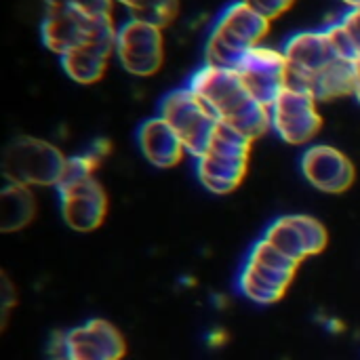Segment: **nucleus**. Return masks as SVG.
<instances>
[{
  "label": "nucleus",
  "instance_id": "25",
  "mask_svg": "<svg viewBox=\"0 0 360 360\" xmlns=\"http://www.w3.org/2000/svg\"><path fill=\"white\" fill-rule=\"evenodd\" d=\"M354 76H356V80H354V99L360 105V57L354 61Z\"/></svg>",
  "mask_w": 360,
  "mask_h": 360
},
{
  "label": "nucleus",
  "instance_id": "17",
  "mask_svg": "<svg viewBox=\"0 0 360 360\" xmlns=\"http://www.w3.org/2000/svg\"><path fill=\"white\" fill-rule=\"evenodd\" d=\"M245 266H249L253 272H257L259 276H264L266 281L283 287V289H289L295 274H297V268L300 264H295L293 259H289L287 255H283L276 247H272L266 238H259L251 251L247 253Z\"/></svg>",
  "mask_w": 360,
  "mask_h": 360
},
{
  "label": "nucleus",
  "instance_id": "6",
  "mask_svg": "<svg viewBox=\"0 0 360 360\" xmlns=\"http://www.w3.org/2000/svg\"><path fill=\"white\" fill-rule=\"evenodd\" d=\"M186 84L207 103V108L221 122H232L253 101H257L247 91L240 74L232 68L202 63L198 70L192 72Z\"/></svg>",
  "mask_w": 360,
  "mask_h": 360
},
{
  "label": "nucleus",
  "instance_id": "12",
  "mask_svg": "<svg viewBox=\"0 0 360 360\" xmlns=\"http://www.w3.org/2000/svg\"><path fill=\"white\" fill-rule=\"evenodd\" d=\"M281 49L289 63V86L304 91H308V84L316 74L340 59L325 27L295 32Z\"/></svg>",
  "mask_w": 360,
  "mask_h": 360
},
{
  "label": "nucleus",
  "instance_id": "10",
  "mask_svg": "<svg viewBox=\"0 0 360 360\" xmlns=\"http://www.w3.org/2000/svg\"><path fill=\"white\" fill-rule=\"evenodd\" d=\"M116 32H118L116 17L114 15L103 17L97 30L93 32V36L84 44L59 57L65 76L76 84H84V86L97 84L105 76L110 61L114 59Z\"/></svg>",
  "mask_w": 360,
  "mask_h": 360
},
{
  "label": "nucleus",
  "instance_id": "8",
  "mask_svg": "<svg viewBox=\"0 0 360 360\" xmlns=\"http://www.w3.org/2000/svg\"><path fill=\"white\" fill-rule=\"evenodd\" d=\"M108 15H91L68 0H51L40 21V40L57 57L84 44Z\"/></svg>",
  "mask_w": 360,
  "mask_h": 360
},
{
  "label": "nucleus",
  "instance_id": "21",
  "mask_svg": "<svg viewBox=\"0 0 360 360\" xmlns=\"http://www.w3.org/2000/svg\"><path fill=\"white\" fill-rule=\"evenodd\" d=\"M236 289L243 297H247L253 304L259 306H272L276 302H281L287 293V289L266 281L264 276H259L257 272H253L249 266H240L238 270V278H236Z\"/></svg>",
  "mask_w": 360,
  "mask_h": 360
},
{
  "label": "nucleus",
  "instance_id": "1",
  "mask_svg": "<svg viewBox=\"0 0 360 360\" xmlns=\"http://www.w3.org/2000/svg\"><path fill=\"white\" fill-rule=\"evenodd\" d=\"M272 21L249 6L245 0H234L215 17L205 40V63L236 70L243 57L266 44Z\"/></svg>",
  "mask_w": 360,
  "mask_h": 360
},
{
  "label": "nucleus",
  "instance_id": "20",
  "mask_svg": "<svg viewBox=\"0 0 360 360\" xmlns=\"http://www.w3.org/2000/svg\"><path fill=\"white\" fill-rule=\"evenodd\" d=\"M129 19H139L154 23L158 27H169L179 15V0H116Z\"/></svg>",
  "mask_w": 360,
  "mask_h": 360
},
{
  "label": "nucleus",
  "instance_id": "9",
  "mask_svg": "<svg viewBox=\"0 0 360 360\" xmlns=\"http://www.w3.org/2000/svg\"><path fill=\"white\" fill-rule=\"evenodd\" d=\"M272 247L295 264H304L308 257L321 255L329 245V232L325 224L312 215L293 213L276 217L262 234Z\"/></svg>",
  "mask_w": 360,
  "mask_h": 360
},
{
  "label": "nucleus",
  "instance_id": "11",
  "mask_svg": "<svg viewBox=\"0 0 360 360\" xmlns=\"http://www.w3.org/2000/svg\"><path fill=\"white\" fill-rule=\"evenodd\" d=\"M236 72L251 97L268 108L289 86V63L283 49L276 46L259 44L251 49L238 63Z\"/></svg>",
  "mask_w": 360,
  "mask_h": 360
},
{
  "label": "nucleus",
  "instance_id": "23",
  "mask_svg": "<svg viewBox=\"0 0 360 360\" xmlns=\"http://www.w3.org/2000/svg\"><path fill=\"white\" fill-rule=\"evenodd\" d=\"M338 21L342 23V27L346 30V34L350 36L354 49L359 51L360 57V6L359 8H346L342 17H338Z\"/></svg>",
  "mask_w": 360,
  "mask_h": 360
},
{
  "label": "nucleus",
  "instance_id": "15",
  "mask_svg": "<svg viewBox=\"0 0 360 360\" xmlns=\"http://www.w3.org/2000/svg\"><path fill=\"white\" fill-rule=\"evenodd\" d=\"M137 148L141 156L154 167V169H173L181 165V160L188 156V150L177 135V131L158 114L152 118H146L135 135Z\"/></svg>",
  "mask_w": 360,
  "mask_h": 360
},
{
  "label": "nucleus",
  "instance_id": "13",
  "mask_svg": "<svg viewBox=\"0 0 360 360\" xmlns=\"http://www.w3.org/2000/svg\"><path fill=\"white\" fill-rule=\"evenodd\" d=\"M59 211L68 228L80 234L95 232L108 217V194L97 177L57 186Z\"/></svg>",
  "mask_w": 360,
  "mask_h": 360
},
{
  "label": "nucleus",
  "instance_id": "7",
  "mask_svg": "<svg viewBox=\"0 0 360 360\" xmlns=\"http://www.w3.org/2000/svg\"><path fill=\"white\" fill-rule=\"evenodd\" d=\"M127 344L122 333L103 319H91L53 340L51 356L65 360H122Z\"/></svg>",
  "mask_w": 360,
  "mask_h": 360
},
{
  "label": "nucleus",
  "instance_id": "4",
  "mask_svg": "<svg viewBox=\"0 0 360 360\" xmlns=\"http://www.w3.org/2000/svg\"><path fill=\"white\" fill-rule=\"evenodd\" d=\"M114 59L135 78L156 76L165 65V30L154 23L127 17L118 23Z\"/></svg>",
  "mask_w": 360,
  "mask_h": 360
},
{
  "label": "nucleus",
  "instance_id": "5",
  "mask_svg": "<svg viewBox=\"0 0 360 360\" xmlns=\"http://www.w3.org/2000/svg\"><path fill=\"white\" fill-rule=\"evenodd\" d=\"M319 99L295 86H287L270 105L272 133L295 148H308L314 143L323 129V114Z\"/></svg>",
  "mask_w": 360,
  "mask_h": 360
},
{
  "label": "nucleus",
  "instance_id": "18",
  "mask_svg": "<svg viewBox=\"0 0 360 360\" xmlns=\"http://www.w3.org/2000/svg\"><path fill=\"white\" fill-rule=\"evenodd\" d=\"M34 215H36V198L32 188L6 181L0 196V230L4 234L19 232L32 224Z\"/></svg>",
  "mask_w": 360,
  "mask_h": 360
},
{
  "label": "nucleus",
  "instance_id": "26",
  "mask_svg": "<svg viewBox=\"0 0 360 360\" xmlns=\"http://www.w3.org/2000/svg\"><path fill=\"white\" fill-rule=\"evenodd\" d=\"M224 340H226V335H224L221 331H215V333L211 335V340H209V344H213V346H217V344H224Z\"/></svg>",
  "mask_w": 360,
  "mask_h": 360
},
{
  "label": "nucleus",
  "instance_id": "2",
  "mask_svg": "<svg viewBox=\"0 0 360 360\" xmlns=\"http://www.w3.org/2000/svg\"><path fill=\"white\" fill-rule=\"evenodd\" d=\"M68 156L51 141L21 135L8 143L2 156V173L8 184L25 188H57Z\"/></svg>",
  "mask_w": 360,
  "mask_h": 360
},
{
  "label": "nucleus",
  "instance_id": "28",
  "mask_svg": "<svg viewBox=\"0 0 360 360\" xmlns=\"http://www.w3.org/2000/svg\"><path fill=\"white\" fill-rule=\"evenodd\" d=\"M51 360H65V359H53V356H51Z\"/></svg>",
  "mask_w": 360,
  "mask_h": 360
},
{
  "label": "nucleus",
  "instance_id": "22",
  "mask_svg": "<svg viewBox=\"0 0 360 360\" xmlns=\"http://www.w3.org/2000/svg\"><path fill=\"white\" fill-rule=\"evenodd\" d=\"M245 2L270 21L283 17L295 4V0H245Z\"/></svg>",
  "mask_w": 360,
  "mask_h": 360
},
{
  "label": "nucleus",
  "instance_id": "14",
  "mask_svg": "<svg viewBox=\"0 0 360 360\" xmlns=\"http://www.w3.org/2000/svg\"><path fill=\"white\" fill-rule=\"evenodd\" d=\"M304 179L323 194H344L354 186V162L335 146L312 143L300 158Z\"/></svg>",
  "mask_w": 360,
  "mask_h": 360
},
{
  "label": "nucleus",
  "instance_id": "24",
  "mask_svg": "<svg viewBox=\"0 0 360 360\" xmlns=\"http://www.w3.org/2000/svg\"><path fill=\"white\" fill-rule=\"evenodd\" d=\"M91 15H114L116 0H68Z\"/></svg>",
  "mask_w": 360,
  "mask_h": 360
},
{
  "label": "nucleus",
  "instance_id": "3",
  "mask_svg": "<svg viewBox=\"0 0 360 360\" xmlns=\"http://www.w3.org/2000/svg\"><path fill=\"white\" fill-rule=\"evenodd\" d=\"M158 116L165 118L181 137L188 156L200 158L219 127V118L207 108V103L188 84L169 91L158 103Z\"/></svg>",
  "mask_w": 360,
  "mask_h": 360
},
{
  "label": "nucleus",
  "instance_id": "27",
  "mask_svg": "<svg viewBox=\"0 0 360 360\" xmlns=\"http://www.w3.org/2000/svg\"><path fill=\"white\" fill-rule=\"evenodd\" d=\"M342 4H346V8H359L360 0H340Z\"/></svg>",
  "mask_w": 360,
  "mask_h": 360
},
{
  "label": "nucleus",
  "instance_id": "19",
  "mask_svg": "<svg viewBox=\"0 0 360 360\" xmlns=\"http://www.w3.org/2000/svg\"><path fill=\"white\" fill-rule=\"evenodd\" d=\"M354 61L335 59L331 65H327L321 74L312 78V82L308 84V93H312L319 103L354 97Z\"/></svg>",
  "mask_w": 360,
  "mask_h": 360
},
{
  "label": "nucleus",
  "instance_id": "16",
  "mask_svg": "<svg viewBox=\"0 0 360 360\" xmlns=\"http://www.w3.org/2000/svg\"><path fill=\"white\" fill-rule=\"evenodd\" d=\"M194 162L202 188L217 196L232 194L245 181L249 171V158H234L215 152H207Z\"/></svg>",
  "mask_w": 360,
  "mask_h": 360
}]
</instances>
